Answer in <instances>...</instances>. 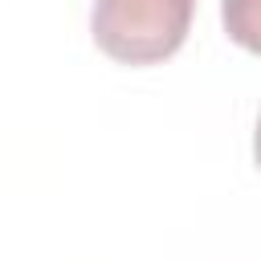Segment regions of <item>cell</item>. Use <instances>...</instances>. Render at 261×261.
Wrapping results in <instances>:
<instances>
[{
  "label": "cell",
  "mask_w": 261,
  "mask_h": 261,
  "mask_svg": "<svg viewBox=\"0 0 261 261\" xmlns=\"http://www.w3.org/2000/svg\"><path fill=\"white\" fill-rule=\"evenodd\" d=\"M196 0H94V45L122 65H155L179 53Z\"/></svg>",
  "instance_id": "cell-1"
},
{
  "label": "cell",
  "mask_w": 261,
  "mask_h": 261,
  "mask_svg": "<svg viewBox=\"0 0 261 261\" xmlns=\"http://www.w3.org/2000/svg\"><path fill=\"white\" fill-rule=\"evenodd\" d=\"M220 20L228 41L249 53H261V0H220Z\"/></svg>",
  "instance_id": "cell-2"
},
{
  "label": "cell",
  "mask_w": 261,
  "mask_h": 261,
  "mask_svg": "<svg viewBox=\"0 0 261 261\" xmlns=\"http://www.w3.org/2000/svg\"><path fill=\"white\" fill-rule=\"evenodd\" d=\"M253 155H257V167H261V118H257V130H253Z\"/></svg>",
  "instance_id": "cell-3"
}]
</instances>
